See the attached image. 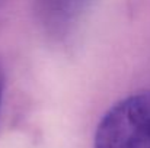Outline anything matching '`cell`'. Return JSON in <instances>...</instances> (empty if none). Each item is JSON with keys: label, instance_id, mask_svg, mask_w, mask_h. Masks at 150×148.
Segmentation results:
<instances>
[{"label": "cell", "instance_id": "cell-1", "mask_svg": "<svg viewBox=\"0 0 150 148\" xmlns=\"http://www.w3.org/2000/svg\"><path fill=\"white\" fill-rule=\"evenodd\" d=\"M95 148H150V90L117 102L102 116Z\"/></svg>", "mask_w": 150, "mask_h": 148}, {"label": "cell", "instance_id": "cell-2", "mask_svg": "<svg viewBox=\"0 0 150 148\" xmlns=\"http://www.w3.org/2000/svg\"><path fill=\"white\" fill-rule=\"evenodd\" d=\"M42 4V13H45L52 22L66 23L71 19L88 0H40Z\"/></svg>", "mask_w": 150, "mask_h": 148}, {"label": "cell", "instance_id": "cell-3", "mask_svg": "<svg viewBox=\"0 0 150 148\" xmlns=\"http://www.w3.org/2000/svg\"><path fill=\"white\" fill-rule=\"evenodd\" d=\"M3 90H4V71L0 64V106H1V97H3Z\"/></svg>", "mask_w": 150, "mask_h": 148}]
</instances>
